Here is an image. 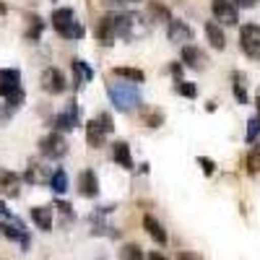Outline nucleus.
Listing matches in <instances>:
<instances>
[{
    "label": "nucleus",
    "instance_id": "35",
    "mask_svg": "<svg viewBox=\"0 0 260 260\" xmlns=\"http://www.w3.org/2000/svg\"><path fill=\"white\" fill-rule=\"evenodd\" d=\"M232 3H234L237 8H255L260 0H232Z\"/></svg>",
    "mask_w": 260,
    "mask_h": 260
},
{
    "label": "nucleus",
    "instance_id": "25",
    "mask_svg": "<svg viewBox=\"0 0 260 260\" xmlns=\"http://www.w3.org/2000/svg\"><path fill=\"white\" fill-rule=\"evenodd\" d=\"M120 260H146V255H143V250L138 247V245H122V250H120Z\"/></svg>",
    "mask_w": 260,
    "mask_h": 260
},
{
    "label": "nucleus",
    "instance_id": "33",
    "mask_svg": "<svg viewBox=\"0 0 260 260\" xmlns=\"http://www.w3.org/2000/svg\"><path fill=\"white\" fill-rule=\"evenodd\" d=\"M198 164H201V169H203V175H206V177H211L213 172H216V161L208 159V156H198Z\"/></svg>",
    "mask_w": 260,
    "mask_h": 260
},
{
    "label": "nucleus",
    "instance_id": "23",
    "mask_svg": "<svg viewBox=\"0 0 260 260\" xmlns=\"http://www.w3.org/2000/svg\"><path fill=\"white\" fill-rule=\"evenodd\" d=\"M42 31H45V21H42L39 16H29V29L24 31V37H26L29 42H39Z\"/></svg>",
    "mask_w": 260,
    "mask_h": 260
},
{
    "label": "nucleus",
    "instance_id": "15",
    "mask_svg": "<svg viewBox=\"0 0 260 260\" xmlns=\"http://www.w3.org/2000/svg\"><path fill=\"white\" fill-rule=\"evenodd\" d=\"M112 161H115L117 167H122V169H133V167H136V164H133V154H130V146H127L125 141L112 143Z\"/></svg>",
    "mask_w": 260,
    "mask_h": 260
},
{
    "label": "nucleus",
    "instance_id": "29",
    "mask_svg": "<svg viewBox=\"0 0 260 260\" xmlns=\"http://www.w3.org/2000/svg\"><path fill=\"white\" fill-rule=\"evenodd\" d=\"M257 136H260V117H250L247 120V136H245V141L247 143H255Z\"/></svg>",
    "mask_w": 260,
    "mask_h": 260
},
{
    "label": "nucleus",
    "instance_id": "36",
    "mask_svg": "<svg viewBox=\"0 0 260 260\" xmlns=\"http://www.w3.org/2000/svg\"><path fill=\"white\" fill-rule=\"evenodd\" d=\"M169 71H172V76H177V81H180V73H182V65H169Z\"/></svg>",
    "mask_w": 260,
    "mask_h": 260
},
{
    "label": "nucleus",
    "instance_id": "32",
    "mask_svg": "<svg viewBox=\"0 0 260 260\" xmlns=\"http://www.w3.org/2000/svg\"><path fill=\"white\" fill-rule=\"evenodd\" d=\"M146 125H148V127H159V125H164V115H161L159 110L146 112Z\"/></svg>",
    "mask_w": 260,
    "mask_h": 260
},
{
    "label": "nucleus",
    "instance_id": "41",
    "mask_svg": "<svg viewBox=\"0 0 260 260\" xmlns=\"http://www.w3.org/2000/svg\"><path fill=\"white\" fill-rule=\"evenodd\" d=\"M127 3H141V0H127Z\"/></svg>",
    "mask_w": 260,
    "mask_h": 260
},
{
    "label": "nucleus",
    "instance_id": "16",
    "mask_svg": "<svg viewBox=\"0 0 260 260\" xmlns=\"http://www.w3.org/2000/svg\"><path fill=\"white\" fill-rule=\"evenodd\" d=\"M29 216H31V221L37 224V229H42V232L52 229V206H34Z\"/></svg>",
    "mask_w": 260,
    "mask_h": 260
},
{
    "label": "nucleus",
    "instance_id": "27",
    "mask_svg": "<svg viewBox=\"0 0 260 260\" xmlns=\"http://www.w3.org/2000/svg\"><path fill=\"white\" fill-rule=\"evenodd\" d=\"M175 91H177L180 96H185V99H195V96H198V86L180 78V81H177V86H175Z\"/></svg>",
    "mask_w": 260,
    "mask_h": 260
},
{
    "label": "nucleus",
    "instance_id": "13",
    "mask_svg": "<svg viewBox=\"0 0 260 260\" xmlns=\"http://www.w3.org/2000/svg\"><path fill=\"white\" fill-rule=\"evenodd\" d=\"M206 52L195 45H182V65L187 68H195V71H203L206 68Z\"/></svg>",
    "mask_w": 260,
    "mask_h": 260
},
{
    "label": "nucleus",
    "instance_id": "19",
    "mask_svg": "<svg viewBox=\"0 0 260 260\" xmlns=\"http://www.w3.org/2000/svg\"><path fill=\"white\" fill-rule=\"evenodd\" d=\"M18 187H21V175H16V172H3V175H0V192L16 198Z\"/></svg>",
    "mask_w": 260,
    "mask_h": 260
},
{
    "label": "nucleus",
    "instance_id": "10",
    "mask_svg": "<svg viewBox=\"0 0 260 260\" xmlns=\"http://www.w3.org/2000/svg\"><path fill=\"white\" fill-rule=\"evenodd\" d=\"M16 89H21V71L18 68H3L0 71V96H8Z\"/></svg>",
    "mask_w": 260,
    "mask_h": 260
},
{
    "label": "nucleus",
    "instance_id": "14",
    "mask_svg": "<svg viewBox=\"0 0 260 260\" xmlns=\"http://www.w3.org/2000/svg\"><path fill=\"white\" fill-rule=\"evenodd\" d=\"M203 31H206V39H208V45L213 50H224L226 47V34H224L221 24H216V21H206Z\"/></svg>",
    "mask_w": 260,
    "mask_h": 260
},
{
    "label": "nucleus",
    "instance_id": "28",
    "mask_svg": "<svg viewBox=\"0 0 260 260\" xmlns=\"http://www.w3.org/2000/svg\"><path fill=\"white\" fill-rule=\"evenodd\" d=\"M247 172L250 175H257L260 172V146H252V151L247 154Z\"/></svg>",
    "mask_w": 260,
    "mask_h": 260
},
{
    "label": "nucleus",
    "instance_id": "30",
    "mask_svg": "<svg viewBox=\"0 0 260 260\" xmlns=\"http://www.w3.org/2000/svg\"><path fill=\"white\" fill-rule=\"evenodd\" d=\"M24 99H26V91H24V89H16L13 94L6 96V104L11 107V110H18V107L24 104Z\"/></svg>",
    "mask_w": 260,
    "mask_h": 260
},
{
    "label": "nucleus",
    "instance_id": "1",
    "mask_svg": "<svg viewBox=\"0 0 260 260\" xmlns=\"http://www.w3.org/2000/svg\"><path fill=\"white\" fill-rule=\"evenodd\" d=\"M107 96L115 104V110L120 112H130L141 107V89L138 83H127V81H120V83H110L107 86Z\"/></svg>",
    "mask_w": 260,
    "mask_h": 260
},
{
    "label": "nucleus",
    "instance_id": "34",
    "mask_svg": "<svg viewBox=\"0 0 260 260\" xmlns=\"http://www.w3.org/2000/svg\"><path fill=\"white\" fill-rule=\"evenodd\" d=\"M57 208H60V213H62L68 221H73V219H76V213H73V206H71V203H62V201H60V203H57Z\"/></svg>",
    "mask_w": 260,
    "mask_h": 260
},
{
    "label": "nucleus",
    "instance_id": "38",
    "mask_svg": "<svg viewBox=\"0 0 260 260\" xmlns=\"http://www.w3.org/2000/svg\"><path fill=\"white\" fill-rule=\"evenodd\" d=\"M180 260H201V257H198V255H187V252H182Z\"/></svg>",
    "mask_w": 260,
    "mask_h": 260
},
{
    "label": "nucleus",
    "instance_id": "7",
    "mask_svg": "<svg viewBox=\"0 0 260 260\" xmlns=\"http://www.w3.org/2000/svg\"><path fill=\"white\" fill-rule=\"evenodd\" d=\"M167 39L172 42V45H187V42H192L190 24H185V21H180V18H169L167 21Z\"/></svg>",
    "mask_w": 260,
    "mask_h": 260
},
{
    "label": "nucleus",
    "instance_id": "2",
    "mask_svg": "<svg viewBox=\"0 0 260 260\" xmlns=\"http://www.w3.org/2000/svg\"><path fill=\"white\" fill-rule=\"evenodd\" d=\"M50 21H52V26H55V31L62 37V39H81L86 31H83V26H81V21H76V13H73V8H55L52 11V16H50Z\"/></svg>",
    "mask_w": 260,
    "mask_h": 260
},
{
    "label": "nucleus",
    "instance_id": "26",
    "mask_svg": "<svg viewBox=\"0 0 260 260\" xmlns=\"http://www.w3.org/2000/svg\"><path fill=\"white\" fill-rule=\"evenodd\" d=\"M148 13H151V18H154V21H169L172 18L169 16V8L161 6V3H156V0H151V3H148Z\"/></svg>",
    "mask_w": 260,
    "mask_h": 260
},
{
    "label": "nucleus",
    "instance_id": "12",
    "mask_svg": "<svg viewBox=\"0 0 260 260\" xmlns=\"http://www.w3.org/2000/svg\"><path fill=\"white\" fill-rule=\"evenodd\" d=\"M71 68H73V86H76V89H83V83H91L94 81V68L86 60L76 57L71 62Z\"/></svg>",
    "mask_w": 260,
    "mask_h": 260
},
{
    "label": "nucleus",
    "instance_id": "39",
    "mask_svg": "<svg viewBox=\"0 0 260 260\" xmlns=\"http://www.w3.org/2000/svg\"><path fill=\"white\" fill-rule=\"evenodd\" d=\"M257 117H260V94H257Z\"/></svg>",
    "mask_w": 260,
    "mask_h": 260
},
{
    "label": "nucleus",
    "instance_id": "24",
    "mask_svg": "<svg viewBox=\"0 0 260 260\" xmlns=\"http://www.w3.org/2000/svg\"><path fill=\"white\" fill-rule=\"evenodd\" d=\"M45 167H37V164H31L26 172H24V182H31V185H39V182H45V180H50L47 177V172H42Z\"/></svg>",
    "mask_w": 260,
    "mask_h": 260
},
{
    "label": "nucleus",
    "instance_id": "17",
    "mask_svg": "<svg viewBox=\"0 0 260 260\" xmlns=\"http://www.w3.org/2000/svg\"><path fill=\"white\" fill-rule=\"evenodd\" d=\"M86 143H89L91 148H102L107 143V133H104V127L96 120L86 122Z\"/></svg>",
    "mask_w": 260,
    "mask_h": 260
},
{
    "label": "nucleus",
    "instance_id": "18",
    "mask_svg": "<svg viewBox=\"0 0 260 260\" xmlns=\"http://www.w3.org/2000/svg\"><path fill=\"white\" fill-rule=\"evenodd\" d=\"M143 229L148 232V237H151V240H154L156 245H167V242H169V237H167L164 226L154 219V216H143Z\"/></svg>",
    "mask_w": 260,
    "mask_h": 260
},
{
    "label": "nucleus",
    "instance_id": "20",
    "mask_svg": "<svg viewBox=\"0 0 260 260\" xmlns=\"http://www.w3.org/2000/svg\"><path fill=\"white\" fill-rule=\"evenodd\" d=\"M115 76L127 81V83H143V71L141 68H125V65H120V68H115Z\"/></svg>",
    "mask_w": 260,
    "mask_h": 260
},
{
    "label": "nucleus",
    "instance_id": "11",
    "mask_svg": "<svg viewBox=\"0 0 260 260\" xmlns=\"http://www.w3.org/2000/svg\"><path fill=\"white\" fill-rule=\"evenodd\" d=\"M94 37H96V42H102V45H112V39L117 37L115 34V13H107V16L99 18V24L94 29Z\"/></svg>",
    "mask_w": 260,
    "mask_h": 260
},
{
    "label": "nucleus",
    "instance_id": "8",
    "mask_svg": "<svg viewBox=\"0 0 260 260\" xmlns=\"http://www.w3.org/2000/svg\"><path fill=\"white\" fill-rule=\"evenodd\" d=\"M52 125H55V130L60 133V130H73L76 125H81V117H78V102H71V104H65V110L52 120Z\"/></svg>",
    "mask_w": 260,
    "mask_h": 260
},
{
    "label": "nucleus",
    "instance_id": "22",
    "mask_svg": "<svg viewBox=\"0 0 260 260\" xmlns=\"http://www.w3.org/2000/svg\"><path fill=\"white\" fill-rule=\"evenodd\" d=\"M50 187H52L57 195H62L65 190H68V175H65V169H62V167L55 169L52 175H50Z\"/></svg>",
    "mask_w": 260,
    "mask_h": 260
},
{
    "label": "nucleus",
    "instance_id": "37",
    "mask_svg": "<svg viewBox=\"0 0 260 260\" xmlns=\"http://www.w3.org/2000/svg\"><path fill=\"white\" fill-rule=\"evenodd\" d=\"M148 260H169V257H164L161 252H148Z\"/></svg>",
    "mask_w": 260,
    "mask_h": 260
},
{
    "label": "nucleus",
    "instance_id": "3",
    "mask_svg": "<svg viewBox=\"0 0 260 260\" xmlns=\"http://www.w3.org/2000/svg\"><path fill=\"white\" fill-rule=\"evenodd\" d=\"M39 151H42V156L45 159H52V161H57V159H62L65 154H68V141H65V136L62 133H47L45 138L39 141Z\"/></svg>",
    "mask_w": 260,
    "mask_h": 260
},
{
    "label": "nucleus",
    "instance_id": "21",
    "mask_svg": "<svg viewBox=\"0 0 260 260\" xmlns=\"http://www.w3.org/2000/svg\"><path fill=\"white\" fill-rule=\"evenodd\" d=\"M232 78H234V83H232L234 99L240 102V104H247V102H250V96H247V91H245V73H234Z\"/></svg>",
    "mask_w": 260,
    "mask_h": 260
},
{
    "label": "nucleus",
    "instance_id": "9",
    "mask_svg": "<svg viewBox=\"0 0 260 260\" xmlns=\"http://www.w3.org/2000/svg\"><path fill=\"white\" fill-rule=\"evenodd\" d=\"M78 192L81 198H96L99 195V177L94 169H83L78 175Z\"/></svg>",
    "mask_w": 260,
    "mask_h": 260
},
{
    "label": "nucleus",
    "instance_id": "40",
    "mask_svg": "<svg viewBox=\"0 0 260 260\" xmlns=\"http://www.w3.org/2000/svg\"><path fill=\"white\" fill-rule=\"evenodd\" d=\"M0 13H6V6H0Z\"/></svg>",
    "mask_w": 260,
    "mask_h": 260
},
{
    "label": "nucleus",
    "instance_id": "4",
    "mask_svg": "<svg viewBox=\"0 0 260 260\" xmlns=\"http://www.w3.org/2000/svg\"><path fill=\"white\" fill-rule=\"evenodd\" d=\"M240 47L247 57L260 60V26L257 24H245L240 29Z\"/></svg>",
    "mask_w": 260,
    "mask_h": 260
},
{
    "label": "nucleus",
    "instance_id": "5",
    "mask_svg": "<svg viewBox=\"0 0 260 260\" xmlns=\"http://www.w3.org/2000/svg\"><path fill=\"white\" fill-rule=\"evenodd\" d=\"M211 13L216 18V24H224V26L240 24V11H237L232 0H211Z\"/></svg>",
    "mask_w": 260,
    "mask_h": 260
},
{
    "label": "nucleus",
    "instance_id": "31",
    "mask_svg": "<svg viewBox=\"0 0 260 260\" xmlns=\"http://www.w3.org/2000/svg\"><path fill=\"white\" fill-rule=\"evenodd\" d=\"M96 122L104 127V133H107V136H110L112 130H115V120H112V115H110V112H102V115L96 117Z\"/></svg>",
    "mask_w": 260,
    "mask_h": 260
},
{
    "label": "nucleus",
    "instance_id": "6",
    "mask_svg": "<svg viewBox=\"0 0 260 260\" xmlns=\"http://www.w3.org/2000/svg\"><path fill=\"white\" fill-rule=\"evenodd\" d=\"M42 89H45L47 94H52V96L65 94V89H68L65 73L60 68H45V73H42Z\"/></svg>",
    "mask_w": 260,
    "mask_h": 260
}]
</instances>
